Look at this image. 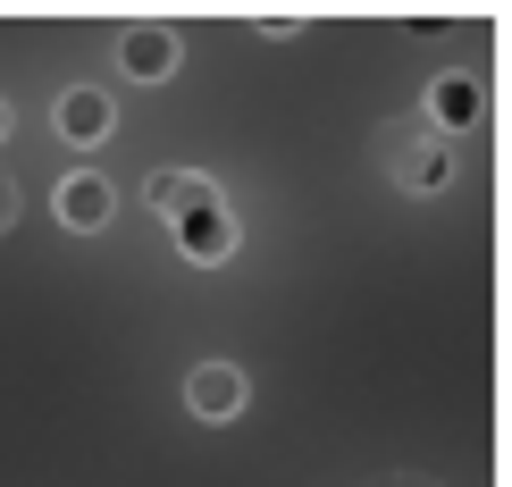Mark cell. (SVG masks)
Returning <instances> with one entry per match:
<instances>
[{
  "mask_svg": "<svg viewBox=\"0 0 512 487\" xmlns=\"http://www.w3.org/2000/svg\"><path fill=\"white\" fill-rule=\"evenodd\" d=\"M185 395H194L202 420H227V412L244 404V378H236V370H194V387H185Z\"/></svg>",
  "mask_w": 512,
  "mask_h": 487,
  "instance_id": "cell-1",
  "label": "cell"
},
{
  "mask_svg": "<svg viewBox=\"0 0 512 487\" xmlns=\"http://www.w3.org/2000/svg\"><path fill=\"white\" fill-rule=\"evenodd\" d=\"M177 236H185V252H194V261H219V252H227V219H219V210H194V219H185L177 227Z\"/></svg>",
  "mask_w": 512,
  "mask_h": 487,
  "instance_id": "cell-2",
  "label": "cell"
},
{
  "mask_svg": "<svg viewBox=\"0 0 512 487\" xmlns=\"http://www.w3.org/2000/svg\"><path fill=\"white\" fill-rule=\"evenodd\" d=\"M210 202V185H194V177H160L152 185V210H202Z\"/></svg>",
  "mask_w": 512,
  "mask_h": 487,
  "instance_id": "cell-3",
  "label": "cell"
},
{
  "mask_svg": "<svg viewBox=\"0 0 512 487\" xmlns=\"http://www.w3.org/2000/svg\"><path fill=\"white\" fill-rule=\"evenodd\" d=\"M59 210H76V227H101L110 194H101V185H59Z\"/></svg>",
  "mask_w": 512,
  "mask_h": 487,
  "instance_id": "cell-4",
  "label": "cell"
},
{
  "mask_svg": "<svg viewBox=\"0 0 512 487\" xmlns=\"http://www.w3.org/2000/svg\"><path fill=\"white\" fill-rule=\"evenodd\" d=\"M126 68H135V76H160V68H168V34H135V42H126Z\"/></svg>",
  "mask_w": 512,
  "mask_h": 487,
  "instance_id": "cell-5",
  "label": "cell"
},
{
  "mask_svg": "<svg viewBox=\"0 0 512 487\" xmlns=\"http://www.w3.org/2000/svg\"><path fill=\"white\" fill-rule=\"evenodd\" d=\"M59 126H76V135H101V126H110V101H68V110H59Z\"/></svg>",
  "mask_w": 512,
  "mask_h": 487,
  "instance_id": "cell-6",
  "label": "cell"
}]
</instances>
